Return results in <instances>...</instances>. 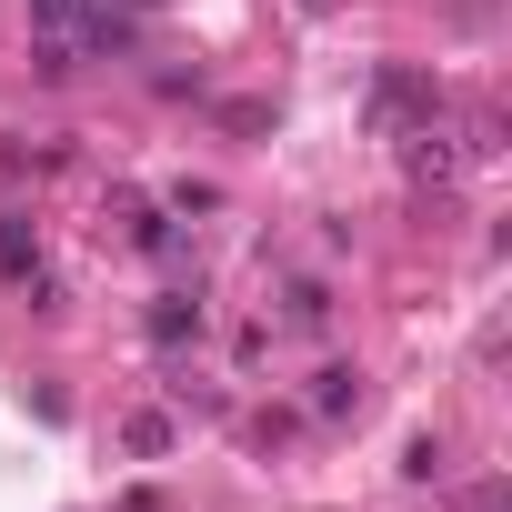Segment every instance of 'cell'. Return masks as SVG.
I'll return each instance as SVG.
<instances>
[{
  "mask_svg": "<svg viewBox=\"0 0 512 512\" xmlns=\"http://www.w3.org/2000/svg\"><path fill=\"white\" fill-rule=\"evenodd\" d=\"M442 111H452V91H442L432 71H402V61L372 71V131H382V141H402V131H422V121H442Z\"/></svg>",
  "mask_w": 512,
  "mask_h": 512,
  "instance_id": "1",
  "label": "cell"
},
{
  "mask_svg": "<svg viewBox=\"0 0 512 512\" xmlns=\"http://www.w3.org/2000/svg\"><path fill=\"white\" fill-rule=\"evenodd\" d=\"M111 221L131 231V251H151V262H181V231H171V211H151L141 191H111Z\"/></svg>",
  "mask_w": 512,
  "mask_h": 512,
  "instance_id": "2",
  "label": "cell"
},
{
  "mask_svg": "<svg viewBox=\"0 0 512 512\" xmlns=\"http://www.w3.org/2000/svg\"><path fill=\"white\" fill-rule=\"evenodd\" d=\"M141 332H151V352H181V342H201V292H161V302L141 312Z\"/></svg>",
  "mask_w": 512,
  "mask_h": 512,
  "instance_id": "3",
  "label": "cell"
},
{
  "mask_svg": "<svg viewBox=\"0 0 512 512\" xmlns=\"http://www.w3.org/2000/svg\"><path fill=\"white\" fill-rule=\"evenodd\" d=\"M352 412H362V372H352V362L312 372V422H352Z\"/></svg>",
  "mask_w": 512,
  "mask_h": 512,
  "instance_id": "4",
  "label": "cell"
},
{
  "mask_svg": "<svg viewBox=\"0 0 512 512\" xmlns=\"http://www.w3.org/2000/svg\"><path fill=\"white\" fill-rule=\"evenodd\" d=\"M0 272H11V282H41V231L11 221V211H0Z\"/></svg>",
  "mask_w": 512,
  "mask_h": 512,
  "instance_id": "5",
  "label": "cell"
},
{
  "mask_svg": "<svg viewBox=\"0 0 512 512\" xmlns=\"http://www.w3.org/2000/svg\"><path fill=\"white\" fill-rule=\"evenodd\" d=\"M171 442H181V432H171V412H131V422H121V452H131V462H161Z\"/></svg>",
  "mask_w": 512,
  "mask_h": 512,
  "instance_id": "6",
  "label": "cell"
},
{
  "mask_svg": "<svg viewBox=\"0 0 512 512\" xmlns=\"http://www.w3.org/2000/svg\"><path fill=\"white\" fill-rule=\"evenodd\" d=\"M282 322H292V332H322V322H332V292H322V282H292V292H282Z\"/></svg>",
  "mask_w": 512,
  "mask_h": 512,
  "instance_id": "7",
  "label": "cell"
},
{
  "mask_svg": "<svg viewBox=\"0 0 512 512\" xmlns=\"http://www.w3.org/2000/svg\"><path fill=\"white\" fill-rule=\"evenodd\" d=\"M402 472H412V482H442V432H412V452H402Z\"/></svg>",
  "mask_w": 512,
  "mask_h": 512,
  "instance_id": "8",
  "label": "cell"
},
{
  "mask_svg": "<svg viewBox=\"0 0 512 512\" xmlns=\"http://www.w3.org/2000/svg\"><path fill=\"white\" fill-rule=\"evenodd\" d=\"M31 11H41V21H71V0H31Z\"/></svg>",
  "mask_w": 512,
  "mask_h": 512,
  "instance_id": "9",
  "label": "cell"
},
{
  "mask_svg": "<svg viewBox=\"0 0 512 512\" xmlns=\"http://www.w3.org/2000/svg\"><path fill=\"white\" fill-rule=\"evenodd\" d=\"M121 11H161V0H121Z\"/></svg>",
  "mask_w": 512,
  "mask_h": 512,
  "instance_id": "10",
  "label": "cell"
}]
</instances>
